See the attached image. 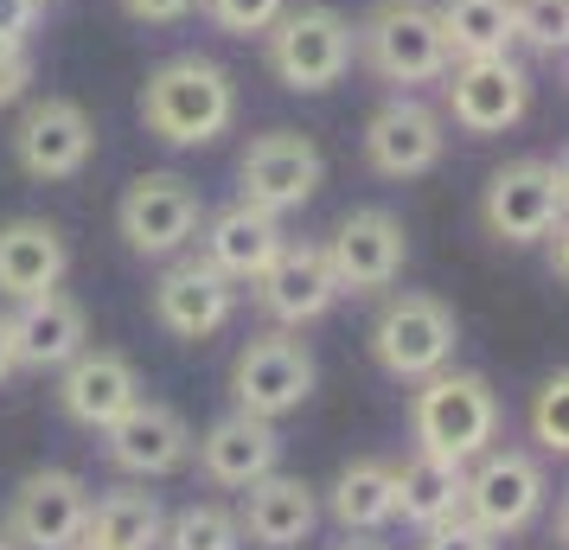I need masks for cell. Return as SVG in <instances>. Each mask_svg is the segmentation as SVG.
<instances>
[{"instance_id":"38","label":"cell","mask_w":569,"mask_h":550,"mask_svg":"<svg viewBox=\"0 0 569 550\" xmlns=\"http://www.w3.org/2000/svg\"><path fill=\"white\" fill-rule=\"evenodd\" d=\"M333 550H385V544H371V538H359V531H346V544H333Z\"/></svg>"},{"instance_id":"40","label":"cell","mask_w":569,"mask_h":550,"mask_svg":"<svg viewBox=\"0 0 569 550\" xmlns=\"http://www.w3.org/2000/svg\"><path fill=\"white\" fill-rule=\"evenodd\" d=\"M71 550H97V544H83V538H78V544H71Z\"/></svg>"},{"instance_id":"16","label":"cell","mask_w":569,"mask_h":550,"mask_svg":"<svg viewBox=\"0 0 569 550\" xmlns=\"http://www.w3.org/2000/svg\"><path fill=\"white\" fill-rule=\"evenodd\" d=\"M448 148V122H441V109H429L422 97H390L371 122H365V160H371V173H385V180H416V173H429Z\"/></svg>"},{"instance_id":"1","label":"cell","mask_w":569,"mask_h":550,"mask_svg":"<svg viewBox=\"0 0 569 550\" xmlns=\"http://www.w3.org/2000/svg\"><path fill=\"white\" fill-rule=\"evenodd\" d=\"M231 116H237V83L224 78V64H211L199 52L167 58L141 83V122L167 148H206L231 129Z\"/></svg>"},{"instance_id":"23","label":"cell","mask_w":569,"mask_h":550,"mask_svg":"<svg viewBox=\"0 0 569 550\" xmlns=\"http://www.w3.org/2000/svg\"><path fill=\"white\" fill-rule=\"evenodd\" d=\"M64 269H71V243L58 224H46V218L0 224V294L7 301H32V294L58 289Z\"/></svg>"},{"instance_id":"39","label":"cell","mask_w":569,"mask_h":550,"mask_svg":"<svg viewBox=\"0 0 569 550\" xmlns=\"http://www.w3.org/2000/svg\"><path fill=\"white\" fill-rule=\"evenodd\" d=\"M0 550H20V544H13V531H7V524H0Z\"/></svg>"},{"instance_id":"21","label":"cell","mask_w":569,"mask_h":550,"mask_svg":"<svg viewBox=\"0 0 569 550\" xmlns=\"http://www.w3.org/2000/svg\"><path fill=\"white\" fill-rule=\"evenodd\" d=\"M20 314H7V333H13V366L27 371H58L71 366L83 346H90V320H83V301H71L64 289H46L32 301H13Z\"/></svg>"},{"instance_id":"15","label":"cell","mask_w":569,"mask_h":550,"mask_svg":"<svg viewBox=\"0 0 569 550\" xmlns=\"http://www.w3.org/2000/svg\"><path fill=\"white\" fill-rule=\"evenodd\" d=\"M103 454L109 468L134 473V480H160L192 461V429L173 403H154V397H134L122 417L103 429Z\"/></svg>"},{"instance_id":"32","label":"cell","mask_w":569,"mask_h":550,"mask_svg":"<svg viewBox=\"0 0 569 550\" xmlns=\"http://www.w3.org/2000/svg\"><path fill=\"white\" fill-rule=\"evenodd\" d=\"M288 0H206L211 27L218 32H237V39H262V32L276 27V13H282Z\"/></svg>"},{"instance_id":"12","label":"cell","mask_w":569,"mask_h":550,"mask_svg":"<svg viewBox=\"0 0 569 550\" xmlns=\"http://www.w3.org/2000/svg\"><path fill=\"white\" fill-rule=\"evenodd\" d=\"M403 257H410V237H403V218L385 206L346 211L339 231L327 237V262H333L339 294H378L403 276Z\"/></svg>"},{"instance_id":"37","label":"cell","mask_w":569,"mask_h":550,"mask_svg":"<svg viewBox=\"0 0 569 550\" xmlns=\"http://www.w3.org/2000/svg\"><path fill=\"white\" fill-rule=\"evenodd\" d=\"M13 333H7V314H0V384H7V378H13Z\"/></svg>"},{"instance_id":"19","label":"cell","mask_w":569,"mask_h":550,"mask_svg":"<svg viewBox=\"0 0 569 550\" xmlns=\"http://www.w3.org/2000/svg\"><path fill=\"white\" fill-rule=\"evenodd\" d=\"M134 397H141V371L109 346H83L71 366H58V410L78 429H109Z\"/></svg>"},{"instance_id":"24","label":"cell","mask_w":569,"mask_h":550,"mask_svg":"<svg viewBox=\"0 0 569 550\" xmlns=\"http://www.w3.org/2000/svg\"><path fill=\"white\" fill-rule=\"evenodd\" d=\"M282 243H288L282 218H276V211L243 206V199L206 218V262L218 269V276H231V282H257Z\"/></svg>"},{"instance_id":"20","label":"cell","mask_w":569,"mask_h":550,"mask_svg":"<svg viewBox=\"0 0 569 550\" xmlns=\"http://www.w3.org/2000/svg\"><path fill=\"white\" fill-rule=\"evenodd\" d=\"M313 524H320V499L301 473H282L269 468L262 480L243 487V512H237V531L250 538L257 550H295L313 538Z\"/></svg>"},{"instance_id":"29","label":"cell","mask_w":569,"mask_h":550,"mask_svg":"<svg viewBox=\"0 0 569 550\" xmlns=\"http://www.w3.org/2000/svg\"><path fill=\"white\" fill-rule=\"evenodd\" d=\"M160 544H167V550H243V531H237L231 506H211V499H199V506H186V512H173V519H167Z\"/></svg>"},{"instance_id":"9","label":"cell","mask_w":569,"mask_h":550,"mask_svg":"<svg viewBox=\"0 0 569 550\" xmlns=\"http://www.w3.org/2000/svg\"><path fill=\"white\" fill-rule=\"evenodd\" d=\"M480 218L499 243H538L563 224V160H512L487 180Z\"/></svg>"},{"instance_id":"28","label":"cell","mask_w":569,"mask_h":550,"mask_svg":"<svg viewBox=\"0 0 569 550\" xmlns=\"http://www.w3.org/2000/svg\"><path fill=\"white\" fill-rule=\"evenodd\" d=\"M327 512H333L346 531H359V538H371V531H385L390 519H397V493H390V468L385 461H346L333 480V493H327Z\"/></svg>"},{"instance_id":"3","label":"cell","mask_w":569,"mask_h":550,"mask_svg":"<svg viewBox=\"0 0 569 550\" xmlns=\"http://www.w3.org/2000/svg\"><path fill=\"white\" fill-rule=\"evenodd\" d=\"M410 429H416V448L429 454H448V461H473L487 454L492 436H499V397L480 371H429L422 391L410 403Z\"/></svg>"},{"instance_id":"2","label":"cell","mask_w":569,"mask_h":550,"mask_svg":"<svg viewBox=\"0 0 569 550\" xmlns=\"http://www.w3.org/2000/svg\"><path fill=\"white\" fill-rule=\"evenodd\" d=\"M262 58H269L282 90L320 97L352 71V20L327 0H301V7L288 0L276 13V27L262 32Z\"/></svg>"},{"instance_id":"4","label":"cell","mask_w":569,"mask_h":550,"mask_svg":"<svg viewBox=\"0 0 569 550\" xmlns=\"http://www.w3.org/2000/svg\"><path fill=\"white\" fill-rule=\"evenodd\" d=\"M352 58H365L385 83H436L455 58L441 46L436 7L429 0H378L352 27Z\"/></svg>"},{"instance_id":"6","label":"cell","mask_w":569,"mask_h":550,"mask_svg":"<svg viewBox=\"0 0 569 550\" xmlns=\"http://www.w3.org/2000/svg\"><path fill=\"white\" fill-rule=\"evenodd\" d=\"M116 224H122V243L134 257H173L186 250L199 224H206V199L186 173H141V180L122 192L116 206Z\"/></svg>"},{"instance_id":"27","label":"cell","mask_w":569,"mask_h":550,"mask_svg":"<svg viewBox=\"0 0 569 550\" xmlns=\"http://www.w3.org/2000/svg\"><path fill=\"white\" fill-rule=\"evenodd\" d=\"M160 531H167V512H160L154 493H103L90 499V519H83V544L97 550H160Z\"/></svg>"},{"instance_id":"7","label":"cell","mask_w":569,"mask_h":550,"mask_svg":"<svg viewBox=\"0 0 569 550\" xmlns=\"http://www.w3.org/2000/svg\"><path fill=\"white\" fill-rule=\"evenodd\" d=\"M231 397H237L243 417H262V422L301 410L313 397V352L295 333H282V327L276 333H257L231 366Z\"/></svg>"},{"instance_id":"8","label":"cell","mask_w":569,"mask_h":550,"mask_svg":"<svg viewBox=\"0 0 569 550\" xmlns=\"http://www.w3.org/2000/svg\"><path fill=\"white\" fill-rule=\"evenodd\" d=\"M543 493H550V480H543L538 454L487 448L480 468L467 473V487H461V512L480 531H492V538H512V531H525L543 512Z\"/></svg>"},{"instance_id":"14","label":"cell","mask_w":569,"mask_h":550,"mask_svg":"<svg viewBox=\"0 0 569 550\" xmlns=\"http://www.w3.org/2000/svg\"><path fill=\"white\" fill-rule=\"evenodd\" d=\"M83 519H90V487L71 468H39L20 480L7 531L20 550H71L83 538Z\"/></svg>"},{"instance_id":"11","label":"cell","mask_w":569,"mask_h":550,"mask_svg":"<svg viewBox=\"0 0 569 550\" xmlns=\"http://www.w3.org/2000/svg\"><path fill=\"white\" fill-rule=\"evenodd\" d=\"M448 116L461 134H506L531 109V71L506 58H455L448 71Z\"/></svg>"},{"instance_id":"25","label":"cell","mask_w":569,"mask_h":550,"mask_svg":"<svg viewBox=\"0 0 569 550\" xmlns=\"http://www.w3.org/2000/svg\"><path fill=\"white\" fill-rule=\"evenodd\" d=\"M461 487H467V468L461 461H448V454H429V448H416L403 468H390L397 519H410L416 531L455 519V512H461Z\"/></svg>"},{"instance_id":"30","label":"cell","mask_w":569,"mask_h":550,"mask_svg":"<svg viewBox=\"0 0 569 550\" xmlns=\"http://www.w3.org/2000/svg\"><path fill=\"white\" fill-rule=\"evenodd\" d=\"M531 442L543 454H563L569 448V378L563 371H550L538 384V397H531Z\"/></svg>"},{"instance_id":"10","label":"cell","mask_w":569,"mask_h":550,"mask_svg":"<svg viewBox=\"0 0 569 550\" xmlns=\"http://www.w3.org/2000/svg\"><path fill=\"white\" fill-rule=\"evenodd\" d=\"M320 180H327V160H320V148H313L308 134H295V129L257 134V141L243 148V160H237L243 206L276 211V218L295 211V206H308L313 192H320Z\"/></svg>"},{"instance_id":"13","label":"cell","mask_w":569,"mask_h":550,"mask_svg":"<svg viewBox=\"0 0 569 550\" xmlns=\"http://www.w3.org/2000/svg\"><path fill=\"white\" fill-rule=\"evenodd\" d=\"M90 154H97V122L83 116V103H71V97L27 103L20 129H13L20 173H32V180H71V173L90 167Z\"/></svg>"},{"instance_id":"36","label":"cell","mask_w":569,"mask_h":550,"mask_svg":"<svg viewBox=\"0 0 569 550\" xmlns=\"http://www.w3.org/2000/svg\"><path fill=\"white\" fill-rule=\"evenodd\" d=\"M129 7V20H141V27H167V20H186L199 0H122Z\"/></svg>"},{"instance_id":"31","label":"cell","mask_w":569,"mask_h":550,"mask_svg":"<svg viewBox=\"0 0 569 550\" xmlns=\"http://www.w3.org/2000/svg\"><path fill=\"white\" fill-rule=\"evenodd\" d=\"M512 13H518V39H525L531 52H543V58L563 52V39H569V0H512Z\"/></svg>"},{"instance_id":"26","label":"cell","mask_w":569,"mask_h":550,"mask_svg":"<svg viewBox=\"0 0 569 550\" xmlns=\"http://www.w3.org/2000/svg\"><path fill=\"white\" fill-rule=\"evenodd\" d=\"M436 27L448 58H506L518 46L512 0H441Z\"/></svg>"},{"instance_id":"17","label":"cell","mask_w":569,"mask_h":550,"mask_svg":"<svg viewBox=\"0 0 569 550\" xmlns=\"http://www.w3.org/2000/svg\"><path fill=\"white\" fill-rule=\"evenodd\" d=\"M339 301L333 262H327V243H282L269 269L257 276V308L276 327H313Z\"/></svg>"},{"instance_id":"33","label":"cell","mask_w":569,"mask_h":550,"mask_svg":"<svg viewBox=\"0 0 569 550\" xmlns=\"http://www.w3.org/2000/svg\"><path fill=\"white\" fill-rule=\"evenodd\" d=\"M422 550H499V538H492V531H480L467 512H455V519H441V524H429V531H422Z\"/></svg>"},{"instance_id":"35","label":"cell","mask_w":569,"mask_h":550,"mask_svg":"<svg viewBox=\"0 0 569 550\" xmlns=\"http://www.w3.org/2000/svg\"><path fill=\"white\" fill-rule=\"evenodd\" d=\"M39 13H46V0H0V39L7 46H27V32L39 27Z\"/></svg>"},{"instance_id":"5","label":"cell","mask_w":569,"mask_h":550,"mask_svg":"<svg viewBox=\"0 0 569 550\" xmlns=\"http://www.w3.org/2000/svg\"><path fill=\"white\" fill-rule=\"evenodd\" d=\"M371 359L403 378V384H422L429 371H441L455 359V308L441 294H422V289H403L390 294L378 320H371Z\"/></svg>"},{"instance_id":"34","label":"cell","mask_w":569,"mask_h":550,"mask_svg":"<svg viewBox=\"0 0 569 550\" xmlns=\"http://www.w3.org/2000/svg\"><path fill=\"white\" fill-rule=\"evenodd\" d=\"M27 83H32L27 46H7V39H0V103H20V97H27Z\"/></svg>"},{"instance_id":"22","label":"cell","mask_w":569,"mask_h":550,"mask_svg":"<svg viewBox=\"0 0 569 550\" xmlns=\"http://www.w3.org/2000/svg\"><path fill=\"white\" fill-rule=\"evenodd\" d=\"M192 454H199V473H206L211 487H237L243 493L250 480H262V473L282 461V436H276V422L231 410V417H218L192 442Z\"/></svg>"},{"instance_id":"18","label":"cell","mask_w":569,"mask_h":550,"mask_svg":"<svg viewBox=\"0 0 569 550\" xmlns=\"http://www.w3.org/2000/svg\"><path fill=\"white\" fill-rule=\"evenodd\" d=\"M231 314H237V282L218 276L206 257L173 262V269L154 282V320L173 333V340H211Z\"/></svg>"}]
</instances>
